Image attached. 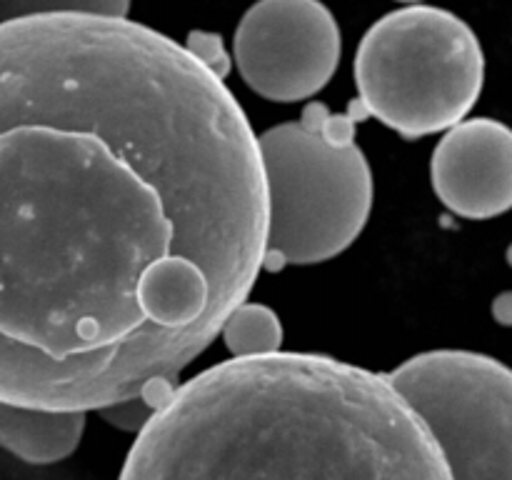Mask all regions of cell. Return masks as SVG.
Segmentation results:
<instances>
[{
	"mask_svg": "<svg viewBox=\"0 0 512 480\" xmlns=\"http://www.w3.org/2000/svg\"><path fill=\"white\" fill-rule=\"evenodd\" d=\"M400 3H410V5H415V3H420V0H400Z\"/></svg>",
	"mask_w": 512,
	"mask_h": 480,
	"instance_id": "12",
	"label": "cell"
},
{
	"mask_svg": "<svg viewBox=\"0 0 512 480\" xmlns=\"http://www.w3.org/2000/svg\"><path fill=\"white\" fill-rule=\"evenodd\" d=\"M130 0H0V23L43 15H88V18H128Z\"/></svg>",
	"mask_w": 512,
	"mask_h": 480,
	"instance_id": "10",
	"label": "cell"
},
{
	"mask_svg": "<svg viewBox=\"0 0 512 480\" xmlns=\"http://www.w3.org/2000/svg\"><path fill=\"white\" fill-rule=\"evenodd\" d=\"M340 53L338 20L320 0H258L233 40L248 88L273 103L318 95L333 80Z\"/></svg>",
	"mask_w": 512,
	"mask_h": 480,
	"instance_id": "6",
	"label": "cell"
},
{
	"mask_svg": "<svg viewBox=\"0 0 512 480\" xmlns=\"http://www.w3.org/2000/svg\"><path fill=\"white\" fill-rule=\"evenodd\" d=\"M118 480H453L385 375L308 353L230 358L173 388Z\"/></svg>",
	"mask_w": 512,
	"mask_h": 480,
	"instance_id": "2",
	"label": "cell"
},
{
	"mask_svg": "<svg viewBox=\"0 0 512 480\" xmlns=\"http://www.w3.org/2000/svg\"><path fill=\"white\" fill-rule=\"evenodd\" d=\"M258 135L128 18L0 23V400L85 413L173 380L265 255Z\"/></svg>",
	"mask_w": 512,
	"mask_h": 480,
	"instance_id": "1",
	"label": "cell"
},
{
	"mask_svg": "<svg viewBox=\"0 0 512 480\" xmlns=\"http://www.w3.org/2000/svg\"><path fill=\"white\" fill-rule=\"evenodd\" d=\"M225 348L233 358H263L280 353L283 345V325L278 313L268 305L240 303L220 328Z\"/></svg>",
	"mask_w": 512,
	"mask_h": 480,
	"instance_id": "9",
	"label": "cell"
},
{
	"mask_svg": "<svg viewBox=\"0 0 512 480\" xmlns=\"http://www.w3.org/2000/svg\"><path fill=\"white\" fill-rule=\"evenodd\" d=\"M438 443L453 480H512V378L468 350H433L385 375Z\"/></svg>",
	"mask_w": 512,
	"mask_h": 480,
	"instance_id": "5",
	"label": "cell"
},
{
	"mask_svg": "<svg viewBox=\"0 0 512 480\" xmlns=\"http://www.w3.org/2000/svg\"><path fill=\"white\" fill-rule=\"evenodd\" d=\"M435 195L468 220H490L512 203V133L490 118L460 120L443 135L430 163Z\"/></svg>",
	"mask_w": 512,
	"mask_h": 480,
	"instance_id": "7",
	"label": "cell"
},
{
	"mask_svg": "<svg viewBox=\"0 0 512 480\" xmlns=\"http://www.w3.org/2000/svg\"><path fill=\"white\" fill-rule=\"evenodd\" d=\"M363 108L330 113L310 103L300 120L275 125L258 138L268 230L263 268L333 260L358 240L373 210V170L355 143Z\"/></svg>",
	"mask_w": 512,
	"mask_h": 480,
	"instance_id": "3",
	"label": "cell"
},
{
	"mask_svg": "<svg viewBox=\"0 0 512 480\" xmlns=\"http://www.w3.org/2000/svg\"><path fill=\"white\" fill-rule=\"evenodd\" d=\"M195 60H198L203 68H208L215 78L225 80L230 73V65H233V58L225 50L223 38L218 33H208V30H193L188 35V43L183 45Z\"/></svg>",
	"mask_w": 512,
	"mask_h": 480,
	"instance_id": "11",
	"label": "cell"
},
{
	"mask_svg": "<svg viewBox=\"0 0 512 480\" xmlns=\"http://www.w3.org/2000/svg\"><path fill=\"white\" fill-rule=\"evenodd\" d=\"M485 78L483 48L465 20L410 5L380 18L355 55L358 105L408 140L450 130L473 110Z\"/></svg>",
	"mask_w": 512,
	"mask_h": 480,
	"instance_id": "4",
	"label": "cell"
},
{
	"mask_svg": "<svg viewBox=\"0 0 512 480\" xmlns=\"http://www.w3.org/2000/svg\"><path fill=\"white\" fill-rule=\"evenodd\" d=\"M83 433L85 413L25 408L0 400V448L23 463H60L75 453Z\"/></svg>",
	"mask_w": 512,
	"mask_h": 480,
	"instance_id": "8",
	"label": "cell"
}]
</instances>
